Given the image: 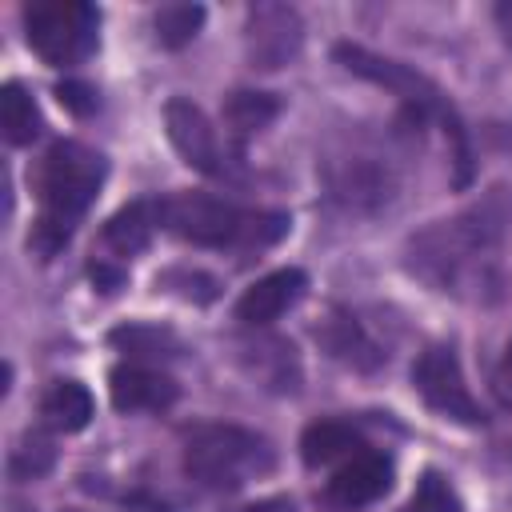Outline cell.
Listing matches in <instances>:
<instances>
[{
  "mask_svg": "<svg viewBox=\"0 0 512 512\" xmlns=\"http://www.w3.org/2000/svg\"><path fill=\"white\" fill-rule=\"evenodd\" d=\"M48 464H52V444L44 436H24V444L12 452V476H20V480L44 476Z\"/></svg>",
  "mask_w": 512,
  "mask_h": 512,
  "instance_id": "obj_23",
  "label": "cell"
},
{
  "mask_svg": "<svg viewBox=\"0 0 512 512\" xmlns=\"http://www.w3.org/2000/svg\"><path fill=\"white\" fill-rule=\"evenodd\" d=\"M388 484H392L388 456H380V452H356V456H348L336 468V476L324 488V500L332 508H340V512H352V508H364L376 496H384Z\"/></svg>",
  "mask_w": 512,
  "mask_h": 512,
  "instance_id": "obj_11",
  "label": "cell"
},
{
  "mask_svg": "<svg viewBox=\"0 0 512 512\" xmlns=\"http://www.w3.org/2000/svg\"><path fill=\"white\" fill-rule=\"evenodd\" d=\"M0 128H4L8 144H32L40 136V128H44L32 92L24 84H16V80H8L4 92H0Z\"/></svg>",
  "mask_w": 512,
  "mask_h": 512,
  "instance_id": "obj_19",
  "label": "cell"
},
{
  "mask_svg": "<svg viewBox=\"0 0 512 512\" xmlns=\"http://www.w3.org/2000/svg\"><path fill=\"white\" fill-rule=\"evenodd\" d=\"M336 60H340L352 76H364V80L388 88V92L400 100V108H404V116H408L412 124L440 120L444 132L452 136V152H456V184H468V176H472V156H468L464 128H460V120H456L448 96H444L428 76H420L416 68H408V64H400V60L376 56V52H368V48H360V44H348V40L336 44Z\"/></svg>",
  "mask_w": 512,
  "mask_h": 512,
  "instance_id": "obj_4",
  "label": "cell"
},
{
  "mask_svg": "<svg viewBox=\"0 0 512 512\" xmlns=\"http://www.w3.org/2000/svg\"><path fill=\"white\" fill-rule=\"evenodd\" d=\"M244 512H296V508H292V500L272 496V500H256V504H248Z\"/></svg>",
  "mask_w": 512,
  "mask_h": 512,
  "instance_id": "obj_28",
  "label": "cell"
},
{
  "mask_svg": "<svg viewBox=\"0 0 512 512\" xmlns=\"http://www.w3.org/2000/svg\"><path fill=\"white\" fill-rule=\"evenodd\" d=\"M56 96H60V104L72 108L76 116H88V112L96 108V92H92L88 84H76V80H64V84L56 88Z\"/></svg>",
  "mask_w": 512,
  "mask_h": 512,
  "instance_id": "obj_24",
  "label": "cell"
},
{
  "mask_svg": "<svg viewBox=\"0 0 512 512\" xmlns=\"http://www.w3.org/2000/svg\"><path fill=\"white\" fill-rule=\"evenodd\" d=\"M492 392L500 396V404L512 408V344H508V352L500 356V364H496V372H492Z\"/></svg>",
  "mask_w": 512,
  "mask_h": 512,
  "instance_id": "obj_26",
  "label": "cell"
},
{
  "mask_svg": "<svg viewBox=\"0 0 512 512\" xmlns=\"http://www.w3.org/2000/svg\"><path fill=\"white\" fill-rule=\"evenodd\" d=\"M272 468L264 436L236 424H204L184 440V472L204 488H240Z\"/></svg>",
  "mask_w": 512,
  "mask_h": 512,
  "instance_id": "obj_6",
  "label": "cell"
},
{
  "mask_svg": "<svg viewBox=\"0 0 512 512\" xmlns=\"http://www.w3.org/2000/svg\"><path fill=\"white\" fill-rule=\"evenodd\" d=\"M244 48L252 68L276 72L284 64H292L304 48V20L296 8L288 4H252L248 8V24H244Z\"/></svg>",
  "mask_w": 512,
  "mask_h": 512,
  "instance_id": "obj_10",
  "label": "cell"
},
{
  "mask_svg": "<svg viewBox=\"0 0 512 512\" xmlns=\"http://www.w3.org/2000/svg\"><path fill=\"white\" fill-rule=\"evenodd\" d=\"M356 452H364V444H360V436H356L348 424H340V420H316V424H308L304 436H300V456H304V464H312V468L332 464V460H344V456H356Z\"/></svg>",
  "mask_w": 512,
  "mask_h": 512,
  "instance_id": "obj_17",
  "label": "cell"
},
{
  "mask_svg": "<svg viewBox=\"0 0 512 512\" xmlns=\"http://www.w3.org/2000/svg\"><path fill=\"white\" fill-rule=\"evenodd\" d=\"M160 228L200 248H268L288 232L284 212H240L208 192H172L156 200Z\"/></svg>",
  "mask_w": 512,
  "mask_h": 512,
  "instance_id": "obj_3",
  "label": "cell"
},
{
  "mask_svg": "<svg viewBox=\"0 0 512 512\" xmlns=\"http://www.w3.org/2000/svg\"><path fill=\"white\" fill-rule=\"evenodd\" d=\"M412 384L424 396V404L436 408L440 416H448L456 424H484V412L472 400V392L464 384V372H460V360H456L452 348H444V344L424 348L420 360L412 364Z\"/></svg>",
  "mask_w": 512,
  "mask_h": 512,
  "instance_id": "obj_9",
  "label": "cell"
},
{
  "mask_svg": "<svg viewBox=\"0 0 512 512\" xmlns=\"http://www.w3.org/2000/svg\"><path fill=\"white\" fill-rule=\"evenodd\" d=\"M308 288V276L300 268H280L268 272L264 280H256L252 288H244V296L236 300V316L244 324H272L276 316H284L292 304H300Z\"/></svg>",
  "mask_w": 512,
  "mask_h": 512,
  "instance_id": "obj_13",
  "label": "cell"
},
{
  "mask_svg": "<svg viewBox=\"0 0 512 512\" xmlns=\"http://www.w3.org/2000/svg\"><path fill=\"white\" fill-rule=\"evenodd\" d=\"M316 340H320L336 360H344V364H352V368H360V372H368V368H376V364L384 360V352L372 344V336L360 328V320L348 316V312H340V308L316 328Z\"/></svg>",
  "mask_w": 512,
  "mask_h": 512,
  "instance_id": "obj_14",
  "label": "cell"
},
{
  "mask_svg": "<svg viewBox=\"0 0 512 512\" xmlns=\"http://www.w3.org/2000/svg\"><path fill=\"white\" fill-rule=\"evenodd\" d=\"M492 16H496V28H500V36H504V44L512 48V0H500Z\"/></svg>",
  "mask_w": 512,
  "mask_h": 512,
  "instance_id": "obj_27",
  "label": "cell"
},
{
  "mask_svg": "<svg viewBox=\"0 0 512 512\" xmlns=\"http://www.w3.org/2000/svg\"><path fill=\"white\" fill-rule=\"evenodd\" d=\"M320 176H324L328 200L352 216L384 212L400 192L396 160L364 132H352L348 140L332 144L320 160Z\"/></svg>",
  "mask_w": 512,
  "mask_h": 512,
  "instance_id": "obj_5",
  "label": "cell"
},
{
  "mask_svg": "<svg viewBox=\"0 0 512 512\" xmlns=\"http://www.w3.org/2000/svg\"><path fill=\"white\" fill-rule=\"evenodd\" d=\"M248 352H256V356H252V372H256L268 388H280V392H292V388H296L300 364H296L288 340H264V344H252Z\"/></svg>",
  "mask_w": 512,
  "mask_h": 512,
  "instance_id": "obj_20",
  "label": "cell"
},
{
  "mask_svg": "<svg viewBox=\"0 0 512 512\" xmlns=\"http://www.w3.org/2000/svg\"><path fill=\"white\" fill-rule=\"evenodd\" d=\"M164 132L172 140V148L184 156V164H192L204 176H236V156H228V148L220 144L212 120L204 116L200 104L172 96L164 104Z\"/></svg>",
  "mask_w": 512,
  "mask_h": 512,
  "instance_id": "obj_8",
  "label": "cell"
},
{
  "mask_svg": "<svg viewBox=\"0 0 512 512\" xmlns=\"http://www.w3.org/2000/svg\"><path fill=\"white\" fill-rule=\"evenodd\" d=\"M512 228V192L492 188L472 208L428 224L408 236L404 264L416 280L436 292L464 300H492L500 292V244Z\"/></svg>",
  "mask_w": 512,
  "mask_h": 512,
  "instance_id": "obj_1",
  "label": "cell"
},
{
  "mask_svg": "<svg viewBox=\"0 0 512 512\" xmlns=\"http://www.w3.org/2000/svg\"><path fill=\"white\" fill-rule=\"evenodd\" d=\"M276 112H280V104H276V96H268V92H252V88L232 92V96L224 100V124H228V136L236 140V148H240L248 136H256L260 128H268V124L276 120Z\"/></svg>",
  "mask_w": 512,
  "mask_h": 512,
  "instance_id": "obj_18",
  "label": "cell"
},
{
  "mask_svg": "<svg viewBox=\"0 0 512 512\" xmlns=\"http://www.w3.org/2000/svg\"><path fill=\"white\" fill-rule=\"evenodd\" d=\"M204 24V8L200 4H164L156 12V40L164 48H184Z\"/></svg>",
  "mask_w": 512,
  "mask_h": 512,
  "instance_id": "obj_21",
  "label": "cell"
},
{
  "mask_svg": "<svg viewBox=\"0 0 512 512\" xmlns=\"http://www.w3.org/2000/svg\"><path fill=\"white\" fill-rule=\"evenodd\" d=\"M116 344H128L132 352H140V356H160L156 348L164 344V336L160 332H140V328H128V332H116L112 336Z\"/></svg>",
  "mask_w": 512,
  "mask_h": 512,
  "instance_id": "obj_25",
  "label": "cell"
},
{
  "mask_svg": "<svg viewBox=\"0 0 512 512\" xmlns=\"http://www.w3.org/2000/svg\"><path fill=\"white\" fill-rule=\"evenodd\" d=\"M96 32L100 12L84 0H36L24 8L28 48L52 68H72L88 60L96 52Z\"/></svg>",
  "mask_w": 512,
  "mask_h": 512,
  "instance_id": "obj_7",
  "label": "cell"
},
{
  "mask_svg": "<svg viewBox=\"0 0 512 512\" xmlns=\"http://www.w3.org/2000/svg\"><path fill=\"white\" fill-rule=\"evenodd\" d=\"M400 512H460V500L440 472H424L416 492L408 496V504Z\"/></svg>",
  "mask_w": 512,
  "mask_h": 512,
  "instance_id": "obj_22",
  "label": "cell"
},
{
  "mask_svg": "<svg viewBox=\"0 0 512 512\" xmlns=\"http://www.w3.org/2000/svg\"><path fill=\"white\" fill-rule=\"evenodd\" d=\"M108 396L116 412H164L176 400V380L144 364H120L108 376Z\"/></svg>",
  "mask_w": 512,
  "mask_h": 512,
  "instance_id": "obj_12",
  "label": "cell"
},
{
  "mask_svg": "<svg viewBox=\"0 0 512 512\" xmlns=\"http://www.w3.org/2000/svg\"><path fill=\"white\" fill-rule=\"evenodd\" d=\"M40 416L56 432H80L92 420V396L76 380H52L40 396Z\"/></svg>",
  "mask_w": 512,
  "mask_h": 512,
  "instance_id": "obj_15",
  "label": "cell"
},
{
  "mask_svg": "<svg viewBox=\"0 0 512 512\" xmlns=\"http://www.w3.org/2000/svg\"><path fill=\"white\" fill-rule=\"evenodd\" d=\"M156 224H160L156 204H128V208H120V212L104 224V244H108L116 256H136V252L148 248Z\"/></svg>",
  "mask_w": 512,
  "mask_h": 512,
  "instance_id": "obj_16",
  "label": "cell"
},
{
  "mask_svg": "<svg viewBox=\"0 0 512 512\" xmlns=\"http://www.w3.org/2000/svg\"><path fill=\"white\" fill-rule=\"evenodd\" d=\"M104 176H108L104 156L80 140H60L44 152V160L36 168L40 212H36V224L28 236V244L40 256H56L72 240V232H76L80 216L88 212V204L96 200Z\"/></svg>",
  "mask_w": 512,
  "mask_h": 512,
  "instance_id": "obj_2",
  "label": "cell"
}]
</instances>
